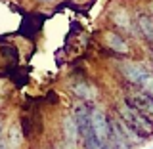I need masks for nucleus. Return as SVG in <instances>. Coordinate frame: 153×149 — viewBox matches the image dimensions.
I'll use <instances>...</instances> for the list:
<instances>
[{"instance_id": "nucleus-1", "label": "nucleus", "mask_w": 153, "mask_h": 149, "mask_svg": "<svg viewBox=\"0 0 153 149\" xmlns=\"http://www.w3.org/2000/svg\"><path fill=\"white\" fill-rule=\"evenodd\" d=\"M115 115L126 124L130 130H134L143 142H149L153 138V119L146 117L143 113H140L138 109L126 105L124 102L115 105Z\"/></svg>"}, {"instance_id": "nucleus-2", "label": "nucleus", "mask_w": 153, "mask_h": 149, "mask_svg": "<svg viewBox=\"0 0 153 149\" xmlns=\"http://www.w3.org/2000/svg\"><path fill=\"white\" fill-rule=\"evenodd\" d=\"M111 119L113 115H109L102 105H90V134L105 149H111Z\"/></svg>"}, {"instance_id": "nucleus-3", "label": "nucleus", "mask_w": 153, "mask_h": 149, "mask_svg": "<svg viewBox=\"0 0 153 149\" xmlns=\"http://www.w3.org/2000/svg\"><path fill=\"white\" fill-rule=\"evenodd\" d=\"M119 73H121V76L132 86V88H140L151 71H149V67H146L142 61L123 59L121 63H119Z\"/></svg>"}, {"instance_id": "nucleus-4", "label": "nucleus", "mask_w": 153, "mask_h": 149, "mask_svg": "<svg viewBox=\"0 0 153 149\" xmlns=\"http://www.w3.org/2000/svg\"><path fill=\"white\" fill-rule=\"evenodd\" d=\"M123 102L126 105H130V107H134V109H138V111L143 113L146 117L153 119V98L149 94H146L143 90L134 88L130 92H126L123 96Z\"/></svg>"}, {"instance_id": "nucleus-5", "label": "nucleus", "mask_w": 153, "mask_h": 149, "mask_svg": "<svg viewBox=\"0 0 153 149\" xmlns=\"http://www.w3.org/2000/svg\"><path fill=\"white\" fill-rule=\"evenodd\" d=\"M71 94L76 102L82 103H96L100 98V90L94 82H88V80H76V82L71 84Z\"/></svg>"}, {"instance_id": "nucleus-6", "label": "nucleus", "mask_w": 153, "mask_h": 149, "mask_svg": "<svg viewBox=\"0 0 153 149\" xmlns=\"http://www.w3.org/2000/svg\"><path fill=\"white\" fill-rule=\"evenodd\" d=\"M61 142L67 143V145L75 147L80 143V134H79V128H76V122L73 119V115L71 113H65L63 117H61Z\"/></svg>"}, {"instance_id": "nucleus-7", "label": "nucleus", "mask_w": 153, "mask_h": 149, "mask_svg": "<svg viewBox=\"0 0 153 149\" xmlns=\"http://www.w3.org/2000/svg\"><path fill=\"white\" fill-rule=\"evenodd\" d=\"M103 44L109 48L111 52L115 54H121V56H128V52H130V44H128L126 36L121 35V33L117 31H103Z\"/></svg>"}, {"instance_id": "nucleus-8", "label": "nucleus", "mask_w": 153, "mask_h": 149, "mask_svg": "<svg viewBox=\"0 0 153 149\" xmlns=\"http://www.w3.org/2000/svg\"><path fill=\"white\" fill-rule=\"evenodd\" d=\"M134 25H136V29H138V35H140L143 40L151 46V42H153V16L149 12L136 13V17H134Z\"/></svg>"}, {"instance_id": "nucleus-9", "label": "nucleus", "mask_w": 153, "mask_h": 149, "mask_svg": "<svg viewBox=\"0 0 153 149\" xmlns=\"http://www.w3.org/2000/svg\"><path fill=\"white\" fill-rule=\"evenodd\" d=\"M111 21L117 29H123V31H126V33H132L134 27H136L134 25V19H132V13H128L126 8H121V10H117V12H113Z\"/></svg>"}, {"instance_id": "nucleus-10", "label": "nucleus", "mask_w": 153, "mask_h": 149, "mask_svg": "<svg viewBox=\"0 0 153 149\" xmlns=\"http://www.w3.org/2000/svg\"><path fill=\"white\" fill-rule=\"evenodd\" d=\"M23 140H25V134H23V130H21V124H19V122L10 124V128H8V132H6L8 149H21Z\"/></svg>"}, {"instance_id": "nucleus-11", "label": "nucleus", "mask_w": 153, "mask_h": 149, "mask_svg": "<svg viewBox=\"0 0 153 149\" xmlns=\"http://www.w3.org/2000/svg\"><path fill=\"white\" fill-rule=\"evenodd\" d=\"M140 90H143L146 94H149L151 98H153V73L147 75V79L143 80V84L140 86Z\"/></svg>"}, {"instance_id": "nucleus-12", "label": "nucleus", "mask_w": 153, "mask_h": 149, "mask_svg": "<svg viewBox=\"0 0 153 149\" xmlns=\"http://www.w3.org/2000/svg\"><path fill=\"white\" fill-rule=\"evenodd\" d=\"M0 149H8L6 134H4V121H2V117H0Z\"/></svg>"}, {"instance_id": "nucleus-13", "label": "nucleus", "mask_w": 153, "mask_h": 149, "mask_svg": "<svg viewBox=\"0 0 153 149\" xmlns=\"http://www.w3.org/2000/svg\"><path fill=\"white\" fill-rule=\"evenodd\" d=\"M52 149H73V147H71V145H67V143H63V142H61V143H56V145L52 147Z\"/></svg>"}, {"instance_id": "nucleus-14", "label": "nucleus", "mask_w": 153, "mask_h": 149, "mask_svg": "<svg viewBox=\"0 0 153 149\" xmlns=\"http://www.w3.org/2000/svg\"><path fill=\"white\" fill-rule=\"evenodd\" d=\"M147 65H149V71L153 73V50L149 52V56H147Z\"/></svg>"}, {"instance_id": "nucleus-15", "label": "nucleus", "mask_w": 153, "mask_h": 149, "mask_svg": "<svg viewBox=\"0 0 153 149\" xmlns=\"http://www.w3.org/2000/svg\"><path fill=\"white\" fill-rule=\"evenodd\" d=\"M38 2H44V4H52L54 0H38Z\"/></svg>"}, {"instance_id": "nucleus-16", "label": "nucleus", "mask_w": 153, "mask_h": 149, "mask_svg": "<svg viewBox=\"0 0 153 149\" xmlns=\"http://www.w3.org/2000/svg\"><path fill=\"white\" fill-rule=\"evenodd\" d=\"M46 149H52V147H46Z\"/></svg>"}, {"instance_id": "nucleus-17", "label": "nucleus", "mask_w": 153, "mask_h": 149, "mask_svg": "<svg viewBox=\"0 0 153 149\" xmlns=\"http://www.w3.org/2000/svg\"><path fill=\"white\" fill-rule=\"evenodd\" d=\"M151 48H153V42H151Z\"/></svg>"}, {"instance_id": "nucleus-18", "label": "nucleus", "mask_w": 153, "mask_h": 149, "mask_svg": "<svg viewBox=\"0 0 153 149\" xmlns=\"http://www.w3.org/2000/svg\"><path fill=\"white\" fill-rule=\"evenodd\" d=\"M149 149H153V147H149Z\"/></svg>"}]
</instances>
